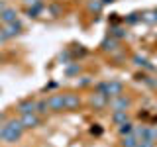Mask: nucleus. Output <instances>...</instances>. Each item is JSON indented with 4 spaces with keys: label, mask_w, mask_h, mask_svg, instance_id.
Returning a JSON list of instances; mask_svg holds the SVG:
<instances>
[{
    "label": "nucleus",
    "mask_w": 157,
    "mask_h": 147,
    "mask_svg": "<svg viewBox=\"0 0 157 147\" xmlns=\"http://www.w3.org/2000/svg\"><path fill=\"white\" fill-rule=\"evenodd\" d=\"M22 131H24V124H22V120H10L8 124H4V135H2V139L4 141H8V143H12V141H16L22 137Z\"/></svg>",
    "instance_id": "obj_1"
},
{
    "label": "nucleus",
    "mask_w": 157,
    "mask_h": 147,
    "mask_svg": "<svg viewBox=\"0 0 157 147\" xmlns=\"http://www.w3.org/2000/svg\"><path fill=\"white\" fill-rule=\"evenodd\" d=\"M98 92H102V94L108 96V100H110V98H114L118 94H124V85L118 82V81H108V82L98 85Z\"/></svg>",
    "instance_id": "obj_2"
},
{
    "label": "nucleus",
    "mask_w": 157,
    "mask_h": 147,
    "mask_svg": "<svg viewBox=\"0 0 157 147\" xmlns=\"http://www.w3.org/2000/svg\"><path fill=\"white\" fill-rule=\"evenodd\" d=\"M108 106L112 108V112H118V110H128L132 106V98L126 96V94H118L114 96L112 100H108Z\"/></svg>",
    "instance_id": "obj_3"
},
{
    "label": "nucleus",
    "mask_w": 157,
    "mask_h": 147,
    "mask_svg": "<svg viewBox=\"0 0 157 147\" xmlns=\"http://www.w3.org/2000/svg\"><path fill=\"white\" fill-rule=\"evenodd\" d=\"M47 106L51 112H61L65 110V94H53L47 98Z\"/></svg>",
    "instance_id": "obj_4"
},
{
    "label": "nucleus",
    "mask_w": 157,
    "mask_h": 147,
    "mask_svg": "<svg viewBox=\"0 0 157 147\" xmlns=\"http://www.w3.org/2000/svg\"><path fill=\"white\" fill-rule=\"evenodd\" d=\"M136 137H137V139H144V141H149V143H155L157 131L151 130V127H137V130H136Z\"/></svg>",
    "instance_id": "obj_5"
},
{
    "label": "nucleus",
    "mask_w": 157,
    "mask_h": 147,
    "mask_svg": "<svg viewBox=\"0 0 157 147\" xmlns=\"http://www.w3.org/2000/svg\"><path fill=\"white\" fill-rule=\"evenodd\" d=\"M81 96L75 92H67L65 94V110H78L81 108Z\"/></svg>",
    "instance_id": "obj_6"
},
{
    "label": "nucleus",
    "mask_w": 157,
    "mask_h": 147,
    "mask_svg": "<svg viewBox=\"0 0 157 147\" xmlns=\"http://www.w3.org/2000/svg\"><path fill=\"white\" fill-rule=\"evenodd\" d=\"M90 106L94 108V110H102V108L108 106V96H104L102 92H94V94L90 96Z\"/></svg>",
    "instance_id": "obj_7"
},
{
    "label": "nucleus",
    "mask_w": 157,
    "mask_h": 147,
    "mask_svg": "<svg viewBox=\"0 0 157 147\" xmlns=\"http://www.w3.org/2000/svg\"><path fill=\"white\" fill-rule=\"evenodd\" d=\"M22 124H24V127H37L39 124H41V118L37 116V112L22 114Z\"/></svg>",
    "instance_id": "obj_8"
},
{
    "label": "nucleus",
    "mask_w": 157,
    "mask_h": 147,
    "mask_svg": "<svg viewBox=\"0 0 157 147\" xmlns=\"http://www.w3.org/2000/svg\"><path fill=\"white\" fill-rule=\"evenodd\" d=\"M36 108H37V102L33 98H26V100H22L18 104V110L22 114H32V112H36Z\"/></svg>",
    "instance_id": "obj_9"
},
{
    "label": "nucleus",
    "mask_w": 157,
    "mask_h": 147,
    "mask_svg": "<svg viewBox=\"0 0 157 147\" xmlns=\"http://www.w3.org/2000/svg\"><path fill=\"white\" fill-rule=\"evenodd\" d=\"M0 22H4V24L16 22V10H12V8L2 10V12H0Z\"/></svg>",
    "instance_id": "obj_10"
},
{
    "label": "nucleus",
    "mask_w": 157,
    "mask_h": 147,
    "mask_svg": "<svg viewBox=\"0 0 157 147\" xmlns=\"http://www.w3.org/2000/svg\"><path fill=\"white\" fill-rule=\"evenodd\" d=\"M112 122H114V124H118V126L126 124V122H128V112H126V110L112 112Z\"/></svg>",
    "instance_id": "obj_11"
},
{
    "label": "nucleus",
    "mask_w": 157,
    "mask_h": 147,
    "mask_svg": "<svg viewBox=\"0 0 157 147\" xmlns=\"http://www.w3.org/2000/svg\"><path fill=\"white\" fill-rule=\"evenodd\" d=\"M137 141L140 139L136 137V134H128V135L122 137V147H136Z\"/></svg>",
    "instance_id": "obj_12"
},
{
    "label": "nucleus",
    "mask_w": 157,
    "mask_h": 147,
    "mask_svg": "<svg viewBox=\"0 0 157 147\" xmlns=\"http://www.w3.org/2000/svg\"><path fill=\"white\" fill-rule=\"evenodd\" d=\"M88 10L94 12V14H98L102 10V0H90V2H88Z\"/></svg>",
    "instance_id": "obj_13"
},
{
    "label": "nucleus",
    "mask_w": 157,
    "mask_h": 147,
    "mask_svg": "<svg viewBox=\"0 0 157 147\" xmlns=\"http://www.w3.org/2000/svg\"><path fill=\"white\" fill-rule=\"evenodd\" d=\"M6 29H8V37H12V36H16L20 29H22V26H20L18 22H12V24H8Z\"/></svg>",
    "instance_id": "obj_14"
},
{
    "label": "nucleus",
    "mask_w": 157,
    "mask_h": 147,
    "mask_svg": "<svg viewBox=\"0 0 157 147\" xmlns=\"http://www.w3.org/2000/svg\"><path fill=\"white\" fill-rule=\"evenodd\" d=\"M120 134H122V135L134 134V127H132V124H130V122H126V124H122V126H120Z\"/></svg>",
    "instance_id": "obj_15"
},
{
    "label": "nucleus",
    "mask_w": 157,
    "mask_h": 147,
    "mask_svg": "<svg viewBox=\"0 0 157 147\" xmlns=\"http://www.w3.org/2000/svg\"><path fill=\"white\" fill-rule=\"evenodd\" d=\"M47 110H49V106H47V100H39V102H37V108H36V112H37V114H45Z\"/></svg>",
    "instance_id": "obj_16"
},
{
    "label": "nucleus",
    "mask_w": 157,
    "mask_h": 147,
    "mask_svg": "<svg viewBox=\"0 0 157 147\" xmlns=\"http://www.w3.org/2000/svg\"><path fill=\"white\" fill-rule=\"evenodd\" d=\"M153 145H155V143H149V141H144V139H140L136 147H153Z\"/></svg>",
    "instance_id": "obj_17"
},
{
    "label": "nucleus",
    "mask_w": 157,
    "mask_h": 147,
    "mask_svg": "<svg viewBox=\"0 0 157 147\" xmlns=\"http://www.w3.org/2000/svg\"><path fill=\"white\" fill-rule=\"evenodd\" d=\"M24 2H26V4H33V6H36V4H37V0H24Z\"/></svg>",
    "instance_id": "obj_18"
},
{
    "label": "nucleus",
    "mask_w": 157,
    "mask_h": 147,
    "mask_svg": "<svg viewBox=\"0 0 157 147\" xmlns=\"http://www.w3.org/2000/svg\"><path fill=\"white\" fill-rule=\"evenodd\" d=\"M2 10H6V4H4L2 0H0V12H2Z\"/></svg>",
    "instance_id": "obj_19"
},
{
    "label": "nucleus",
    "mask_w": 157,
    "mask_h": 147,
    "mask_svg": "<svg viewBox=\"0 0 157 147\" xmlns=\"http://www.w3.org/2000/svg\"><path fill=\"white\" fill-rule=\"evenodd\" d=\"M108 2H114V0H102V4H108Z\"/></svg>",
    "instance_id": "obj_20"
}]
</instances>
